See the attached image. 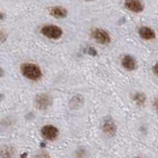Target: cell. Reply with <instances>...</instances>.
<instances>
[{"mask_svg":"<svg viewBox=\"0 0 158 158\" xmlns=\"http://www.w3.org/2000/svg\"><path fill=\"white\" fill-rule=\"evenodd\" d=\"M21 73L26 79H28L30 81H39L42 78L43 73L42 70L38 65L34 64V63H24L21 65Z\"/></svg>","mask_w":158,"mask_h":158,"instance_id":"obj_1","label":"cell"},{"mask_svg":"<svg viewBox=\"0 0 158 158\" xmlns=\"http://www.w3.org/2000/svg\"><path fill=\"white\" fill-rule=\"evenodd\" d=\"M35 106L40 110H46L53 105V100L48 94H38L34 98Z\"/></svg>","mask_w":158,"mask_h":158,"instance_id":"obj_2","label":"cell"},{"mask_svg":"<svg viewBox=\"0 0 158 158\" xmlns=\"http://www.w3.org/2000/svg\"><path fill=\"white\" fill-rule=\"evenodd\" d=\"M41 135L46 140L54 141L59 137L60 131H59V128L57 126L53 124H46L41 128Z\"/></svg>","mask_w":158,"mask_h":158,"instance_id":"obj_3","label":"cell"},{"mask_svg":"<svg viewBox=\"0 0 158 158\" xmlns=\"http://www.w3.org/2000/svg\"><path fill=\"white\" fill-rule=\"evenodd\" d=\"M41 33L45 37H47L49 39L57 40L62 37L63 31L60 27H58L56 25H47V26H44L41 29Z\"/></svg>","mask_w":158,"mask_h":158,"instance_id":"obj_4","label":"cell"},{"mask_svg":"<svg viewBox=\"0 0 158 158\" xmlns=\"http://www.w3.org/2000/svg\"><path fill=\"white\" fill-rule=\"evenodd\" d=\"M102 130L106 135H107V136L112 137L115 135L117 127H116V124L114 123V121L111 118H106V119H103L102 123Z\"/></svg>","mask_w":158,"mask_h":158,"instance_id":"obj_5","label":"cell"},{"mask_svg":"<svg viewBox=\"0 0 158 158\" xmlns=\"http://www.w3.org/2000/svg\"><path fill=\"white\" fill-rule=\"evenodd\" d=\"M93 38L96 40L98 43L102 45H106L110 42V37L106 31L102 29H94L92 32Z\"/></svg>","mask_w":158,"mask_h":158,"instance_id":"obj_6","label":"cell"},{"mask_svg":"<svg viewBox=\"0 0 158 158\" xmlns=\"http://www.w3.org/2000/svg\"><path fill=\"white\" fill-rule=\"evenodd\" d=\"M121 65L127 71H134L137 68L136 60L130 55H125L121 59Z\"/></svg>","mask_w":158,"mask_h":158,"instance_id":"obj_7","label":"cell"},{"mask_svg":"<svg viewBox=\"0 0 158 158\" xmlns=\"http://www.w3.org/2000/svg\"><path fill=\"white\" fill-rule=\"evenodd\" d=\"M124 6L128 9V10L138 13L141 12L143 10V3L140 1V0H125L124 2Z\"/></svg>","mask_w":158,"mask_h":158,"instance_id":"obj_8","label":"cell"},{"mask_svg":"<svg viewBox=\"0 0 158 158\" xmlns=\"http://www.w3.org/2000/svg\"><path fill=\"white\" fill-rule=\"evenodd\" d=\"M138 32H139V36H140L142 39L147 40V41L155 39V37H156L154 30H152L151 28H149V27H141Z\"/></svg>","mask_w":158,"mask_h":158,"instance_id":"obj_9","label":"cell"},{"mask_svg":"<svg viewBox=\"0 0 158 158\" xmlns=\"http://www.w3.org/2000/svg\"><path fill=\"white\" fill-rule=\"evenodd\" d=\"M50 13L52 16L56 17V18H64L67 16V10L65 8L60 7V6H56V7L51 8Z\"/></svg>","mask_w":158,"mask_h":158,"instance_id":"obj_10","label":"cell"},{"mask_svg":"<svg viewBox=\"0 0 158 158\" xmlns=\"http://www.w3.org/2000/svg\"><path fill=\"white\" fill-rule=\"evenodd\" d=\"M14 149L11 146H4L0 149V158H12Z\"/></svg>","mask_w":158,"mask_h":158,"instance_id":"obj_11","label":"cell"},{"mask_svg":"<svg viewBox=\"0 0 158 158\" xmlns=\"http://www.w3.org/2000/svg\"><path fill=\"white\" fill-rule=\"evenodd\" d=\"M134 102L138 106H143L146 102V96L142 93H136L133 96Z\"/></svg>","mask_w":158,"mask_h":158,"instance_id":"obj_12","label":"cell"},{"mask_svg":"<svg viewBox=\"0 0 158 158\" xmlns=\"http://www.w3.org/2000/svg\"><path fill=\"white\" fill-rule=\"evenodd\" d=\"M85 156H87V152H85V150L83 149V148H80V149L76 151L77 158H85Z\"/></svg>","mask_w":158,"mask_h":158,"instance_id":"obj_13","label":"cell"},{"mask_svg":"<svg viewBox=\"0 0 158 158\" xmlns=\"http://www.w3.org/2000/svg\"><path fill=\"white\" fill-rule=\"evenodd\" d=\"M32 158H50V156H49V154L46 152H39V153H36Z\"/></svg>","mask_w":158,"mask_h":158,"instance_id":"obj_14","label":"cell"},{"mask_svg":"<svg viewBox=\"0 0 158 158\" xmlns=\"http://www.w3.org/2000/svg\"><path fill=\"white\" fill-rule=\"evenodd\" d=\"M153 73H154L155 76L158 78V63H156V64L154 65V67H153Z\"/></svg>","mask_w":158,"mask_h":158,"instance_id":"obj_15","label":"cell"},{"mask_svg":"<svg viewBox=\"0 0 158 158\" xmlns=\"http://www.w3.org/2000/svg\"><path fill=\"white\" fill-rule=\"evenodd\" d=\"M153 106H154V108L158 111V98H156L154 102H153Z\"/></svg>","mask_w":158,"mask_h":158,"instance_id":"obj_16","label":"cell"},{"mask_svg":"<svg viewBox=\"0 0 158 158\" xmlns=\"http://www.w3.org/2000/svg\"><path fill=\"white\" fill-rule=\"evenodd\" d=\"M0 40H1V41H4V40H5V36H4L2 33H0Z\"/></svg>","mask_w":158,"mask_h":158,"instance_id":"obj_17","label":"cell"},{"mask_svg":"<svg viewBox=\"0 0 158 158\" xmlns=\"http://www.w3.org/2000/svg\"><path fill=\"white\" fill-rule=\"evenodd\" d=\"M4 76V71L1 69V68H0V78H1V77H3Z\"/></svg>","mask_w":158,"mask_h":158,"instance_id":"obj_18","label":"cell"},{"mask_svg":"<svg viewBox=\"0 0 158 158\" xmlns=\"http://www.w3.org/2000/svg\"><path fill=\"white\" fill-rule=\"evenodd\" d=\"M2 18H4V16H3V14H1V13H0V19H2Z\"/></svg>","mask_w":158,"mask_h":158,"instance_id":"obj_19","label":"cell"}]
</instances>
